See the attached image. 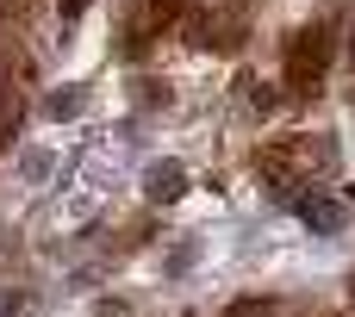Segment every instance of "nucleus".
Masks as SVG:
<instances>
[{"label":"nucleus","mask_w":355,"mask_h":317,"mask_svg":"<svg viewBox=\"0 0 355 317\" xmlns=\"http://www.w3.org/2000/svg\"><path fill=\"white\" fill-rule=\"evenodd\" d=\"M324 50H331V37L312 25V31H306V37L287 50V75H293L300 87H312V81H318V69H324Z\"/></svg>","instance_id":"obj_1"},{"label":"nucleus","mask_w":355,"mask_h":317,"mask_svg":"<svg viewBox=\"0 0 355 317\" xmlns=\"http://www.w3.org/2000/svg\"><path fill=\"white\" fill-rule=\"evenodd\" d=\"M181 187H187L181 162H156L150 168V199H181Z\"/></svg>","instance_id":"obj_2"},{"label":"nucleus","mask_w":355,"mask_h":317,"mask_svg":"<svg viewBox=\"0 0 355 317\" xmlns=\"http://www.w3.org/2000/svg\"><path fill=\"white\" fill-rule=\"evenodd\" d=\"M300 212H306V218H312V224H324V230H331V224H337V206H331V199H306V206H300Z\"/></svg>","instance_id":"obj_3"}]
</instances>
